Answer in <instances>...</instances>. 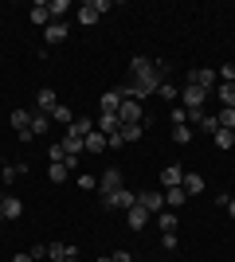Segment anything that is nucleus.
<instances>
[{
	"label": "nucleus",
	"instance_id": "nucleus-1",
	"mask_svg": "<svg viewBox=\"0 0 235 262\" xmlns=\"http://www.w3.org/2000/svg\"><path fill=\"white\" fill-rule=\"evenodd\" d=\"M102 12H110V0H87V4H78V24L82 28H90V24H98V16Z\"/></svg>",
	"mask_w": 235,
	"mask_h": 262
},
{
	"label": "nucleus",
	"instance_id": "nucleus-2",
	"mask_svg": "<svg viewBox=\"0 0 235 262\" xmlns=\"http://www.w3.org/2000/svg\"><path fill=\"white\" fill-rule=\"evenodd\" d=\"M122 172H118V168H106V172L98 176V192H102V200L106 196H114V192H122Z\"/></svg>",
	"mask_w": 235,
	"mask_h": 262
},
{
	"label": "nucleus",
	"instance_id": "nucleus-3",
	"mask_svg": "<svg viewBox=\"0 0 235 262\" xmlns=\"http://www.w3.org/2000/svg\"><path fill=\"white\" fill-rule=\"evenodd\" d=\"M102 204H106V208L110 211H130L137 204V192H130V188H122V192H114V196H106L102 200Z\"/></svg>",
	"mask_w": 235,
	"mask_h": 262
},
{
	"label": "nucleus",
	"instance_id": "nucleus-4",
	"mask_svg": "<svg viewBox=\"0 0 235 262\" xmlns=\"http://www.w3.org/2000/svg\"><path fill=\"white\" fill-rule=\"evenodd\" d=\"M180 102H184V110H188V114H200L204 102H208V90H200V86H184Z\"/></svg>",
	"mask_w": 235,
	"mask_h": 262
},
{
	"label": "nucleus",
	"instance_id": "nucleus-5",
	"mask_svg": "<svg viewBox=\"0 0 235 262\" xmlns=\"http://www.w3.org/2000/svg\"><path fill=\"white\" fill-rule=\"evenodd\" d=\"M137 204H141L149 215H161V211H165V192H137Z\"/></svg>",
	"mask_w": 235,
	"mask_h": 262
},
{
	"label": "nucleus",
	"instance_id": "nucleus-6",
	"mask_svg": "<svg viewBox=\"0 0 235 262\" xmlns=\"http://www.w3.org/2000/svg\"><path fill=\"white\" fill-rule=\"evenodd\" d=\"M188 86H200V90H208V94H212L216 75L208 71V67H196V71H188Z\"/></svg>",
	"mask_w": 235,
	"mask_h": 262
},
{
	"label": "nucleus",
	"instance_id": "nucleus-7",
	"mask_svg": "<svg viewBox=\"0 0 235 262\" xmlns=\"http://www.w3.org/2000/svg\"><path fill=\"white\" fill-rule=\"evenodd\" d=\"M12 129L28 141V137H32V110H12Z\"/></svg>",
	"mask_w": 235,
	"mask_h": 262
},
{
	"label": "nucleus",
	"instance_id": "nucleus-8",
	"mask_svg": "<svg viewBox=\"0 0 235 262\" xmlns=\"http://www.w3.org/2000/svg\"><path fill=\"white\" fill-rule=\"evenodd\" d=\"M82 149H87L90 157H98V153H106V149H110V137H106V133H87V141H82Z\"/></svg>",
	"mask_w": 235,
	"mask_h": 262
},
{
	"label": "nucleus",
	"instance_id": "nucleus-9",
	"mask_svg": "<svg viewBox=\"0 0 235 262\" xmlns=\"http://www.w3.org/2000/svg\"><path fill=\"white\" fill-rule=\"evenodd\" d=\"M122 98H125L122 90H106V94L98 98V110L102 114H118V110H122Z\"/></svg>",
	"mask_w": 235,
	"mask_h": 262
},
{
	"label": "nucleus",
	"instance_id": "nucleus-10",
	"mask_svg": "<svg viewBox=\"0 0 235 262\" xmlns=\"http://www.w3.org/2000/svg\"><path fill=\"white\" fill-rule=\"evenodd\" d=\"M94 129H98V133H106V137H114V133L122 129V118H118V114H102V118L94 121Z\"/></svg>",
	"mask_w": 235,
	"mask_h": 262
},
{
	"label": "nucleus",
	"instance_id": "nucleus-11",
	"mask_svg": "<svg viewBox=\"0 0 235 262\" xmlns=\"http://www.w3.org/2000/svg\"><path fill=\"white\" fill-rule=\"evenodd\" d=\"M55 106H59V98H55V90H51V86H44L39 94H35V110H39V114H51Z\"/></svg>",
	"mask_w": 235,
	"mask_h": 262
},
{
	"label": "nucleus",
	"instance_id": "nucleus-12",
	"mask_svg": "<svg viewBox=\"0 0 235 262\" xmlns=\"http://www.w3.org/2000/svg\"><path fill=\"white\" fill-rule=\"evenodd\" d=\"M44 39H47V43H63V39H67V24H63V20H51L44 28Z\"/></svg>",
	"mask_w": 235,
	"mask_h": 262
},
{
	"label": "nucleus",
	"instance_id": "nucleus-13",
	"mask_svg": "<svg viewBox=\"0 0 235 262\" xmlns=\"http://www.w3.org/2000/svg\"><path fill=\"white\" fill-rule=\"evenodd\" d=\"M180 180H184V168H180V164L161 168V184H165V188H180Z\"/></svg>",
	"mask_w": 235,
	"mask_h": 262
},
{
	"label": "nucleus",
	"instance_id": "nucleus-14",
	"mask_svg": "<svg viewBox=\"0 0 235 262\" xmlns=\"http://www.w3.org/2000/svg\"><path fill=\"white\" fill-rule=\"evenodd\" d=\"M47 133H51V114H39V110H35L32 114V137H47Z\"/></svg>",
	"mask_w": 235,
	"mask_h": 262
},
{
	"label": "nucleus",
	"instance_id": "nucleus-15",
	"mask_svg": "<svg viewBox=\"0 0 235 262\" xmlns=\"http://www.w3.org/2000/svg\"><path fill=\"white\" fill-rule=\"evenodd\" d=\"M125 223H130V227H134V231H141V227H145V223H149V211L141 208V204H134V208L125 211Z\"/></svg>",
	"mask_w": 235,
	"mask_h": 262
},
{
	"label": "nucleus",
	"instance_id": "nucleus-16",
	"mask_svg": "<svg viewBox=\"0 0 235 262\" xmlns=\"http://www.w3.org/2000/svg\"><path fill=\"white\" fill-rule=\"evenodd\" d=\"M71 254H78V251L67 247V243H47V258L51 262H63V258H71Z\"/></svg>",
	"mask_w": 235,
	"mask_h": 262
},
{
	"label": "nucleus",
	"instance_id": "nucleus-17",
	"mask_svg": "<svg viewBox=\"0 0 235 262\" xmlns=\"http://www.w3.org/2000/svg\"><path fill=\"white\" fill-rule=\"evenodd\" d=\"M180 188H184L188 196H200V192H204V176H200V172H184V180H180Z\"/></svg>",
	"mask_w": 235,
	"mask_h": 262
},
{
	"label": "nucleus",
	"instance_id": "nucleus-18",
	"mask_svg": "<svg viewBox=\"0 0 235 262\" xmlns=\"http://www.w3.org/2000/svg\"><path fill=\"white\" fill-rule=\"evenodd\" d=\"M0 211H4V219H20L24 215V200L20 196H4V208Z\"/></svg>",
	"mask_w": 235,
	"mask_h": 262
},
{
	"label": "nucleus",
	"instance_id": "nucleus-19",
	"mask_svg": "<svg viewBox=\"0 0 235 262\" xmlns=\"http://www.w3.org/2000/svg\"><path fill=\"white\" fill-rule=\"evenodd\" d=\"M67 133H75V137H82V141H87V133H94V121L90 118H75L67 125Z\"/></svg>",
	"mask_w": 235,
	"mask_h": 262
},
{
	"label": "nucleus",
	"instance_id": "nucleus-20",
	"mask_svg": "<svg viewBox=\"0 0 235 262\" xmlns=\"http://www.w3.org/2000/svg\"><path fill=\"white\" fill-rule=\"evenodd\" d=\"M184 200H188V192H184V188H165V208H173V211H177L180 204H184Z\"/></svg>",
	"mask_w": 235,
	"mask_h": 262
},
{
	"label": "nucleus",
	"instance_id": "nucleus-21",
	"mask_svg": "<svg viewBox=\"0 0 235 262\" xmlns=\"http://www.w3.org/2000/svg\"><path fill=\"white\" fill-rule=\"evenodd\" d=\"M216 98L224 106H235V82H216Z\"/></svg>",
	"mask_w": 235,
	"mask_h": 262
},
{
	"label": "nucleus",
	"instance_id": "nucleus-22",
	"mask_svg": "<svg viewBox=\"0 0 235 262\" xmlns=\"http://www.w3.org/2000/svg\"><path fill=\"white\" fill-rule=\"evenodd\" d=\"M32 24H51V8H47V0H39V4H32Z\"/></svg>",
	"mask_w": 235,
	"mask_h": 262
},
{
	"label": "nucleus",
	"instance_id": "nucleus-23",
	"mask_svg": "<svg viewBox=\"0 0 235 262\" xmlns=\"http://www.w3.org/2000/svg\"><path fill=\"white\" fill-rule=\"evenodd\" d=\"M130 71H134V78H137V75H149V71H153V59H145V55H134V59H130Z\"/></svg>",
	"mask_w": 235,
	"mask_h": 262
},
{
	"label": "nucleus",
	"instance_id": "nucleus-24",
	"mask_svg": "<svg viewBox=\"0 0 235 262\" xmlns=\"http://www.w3.org/2000/svg\"><path fill=\"white\" fill-rule=\"evenodd\" d=\"M157 227L165 231V235H168V231H177V211H173V208H165L161 215H157Z\"/></svg>",
	"mask_w": 235,
	"mask_h": 262
},
{
	"label": "nucleus",
	"instance_id": "nucleus-25",
	"mask_svg": "<svg viewBox=\"0 0 235 262\" xmlns=\"http://www.w3.org/2000/svg\"><path fill=\"white\" fill-rule=\"evenodd\" d=\"M47 176H51V184H67V180H71V168H67V164H51Z\"/></svg>",
	"mask_w": 235,
	"mask_h": 262
},
{
	"label": "nucleus",
	"instance_id": "nucleus-26",
	"mask_svg": "<svg viewBox=\"0 0 235 262\" xmlns=\"http://www.w3.org/2000/svg\"><path fill=\"white\" fill-rule=\"evenodd\" d=\"M212 137H216V145H220V149H231V145H235V129H224V125H220Z\"/></svg>",
	"mask_w": 235,
	"mask_h": 262
},
{
	"label": "nucleus",
	"instance_id": "nucleus-27",
	"mask_svg": "<svg viewBox=\"0 0 235 262\" xmlns=\"http://www.w3.org/2000/svg\"><path fill=\"white\" fill-rule=\"evenodd\" d=\"M63 149H67V157H82V137L67 133V137H63Z\"/></svg>",
	"mask_w": 235,
	"mask_h": 262
},
{
	"label": "nucleus",
	"instance_id": "nucleus-28",
	"mask_svg": "<svg viewBox=\"0 0 235 262\" xmlns=\"http://www.w3.org/2000/svg\"><path fill=\"white\" fill-rule=\"evenodd\" d=\"M47 8H51V20H63L71 12V0H47Z\"/></svg>",
	"mask_w": 235,
	"mask_h": 262
},
{
	"label": "nucleus",
	"instance_id": "nucleus-29",
	"mask_svg": "<svg viewBox=\"0 0 235 262\" xmlns=\"http://www.w3.org/2000/svg\"><path fill=\"white\" fill-rule=\"evenodd\" d=\"M141 133H145V125H122V129H118V137H122V141L130 145V141H137Z\"/></svg>",
	"mask_w": 235,
	"mask_h": 262
},
{
	"label": "nucleus",
	"instance_id": "nucleus-30",
	"mask_svg": "<svg viewBox=\"0 0 235 262\" xmlns=\"http://www.w3.org/2000/svg\"><path fill=\"white\" fill-rule=\"evenodd\" d=\"M216 121H220L224 129H235V106H224L220 114H216Z\"/></svg>",
	"mask_w": 235,
	"mask_h": 262
},
{
	"label": "nucleus",
	"instance_id": "nucleus-31",
	"mask_svg": "<svg viewBox=\"0 0 235 262\" xmlns=\"http://www.w3.org/2000/svg\"><path fill=\"white\" fill-rule=\"evenodd\" d=\"M20 172H28L24 164H8V161H0V176H4V180H16Z\"/></svg>",
	"mask_w": 235,
	"mask_h": 262
},
{
	"label": "nucleus",
	"instance_id": "nucleus-32",
	"mask_svg": "<svg viewBox=\"0 0 235 262\" xmlns=\"http://www.w3.org/2000/svg\"><path fill=\"white\" fill-rule=\"evenodd\" d=\"M192 137H196V133H192V125H177V129H173V141H177V145H188Z\"/></svg>",
	"mask_w": 235,
	"mask_h": 262
},
{
	"label": "nucleus",
	"instance_id": "nucleus-33",
	"mask_svg": "<svg viewBox=\"0 0 235 262\" xmlns=\"http://www.w3.org/2000/svg\"><path fill=\"white\" fill-rule=\"evenodd\" d=\"M47 157H51V164H63V161H67V149H63V141L51 145V149H47Z\"/></svg>",
	"mask_w": 235,
	"mask_h": 262
},
{
	"label": "nucleus",
	"instance_id": "nucleus-34",
	"mask_svg": "<svg viewBox=\"0 0 235 262\" xmlns=\"http://www.w3.org/2000/svg\"><path fill=\"white\" fill-rule=\"evenodd\" d=\"M168 118H173V125H188V110H184V106H173V110H168Z\"/></svg>",
	"mask_w": 235,
	"mask_h": 262
},
{
	"label": "nucleus",
	"instance_id": "nucleus-35",
	"mask_svg": "<svg viewBox=\"0 0 235 262\" xmlns=\"http://www.w3.org/2000/svg\"><path fill=\"white\" fill-rule=\"evenodd\" d=\"M51 118H55V121H63V125H71V121H75V114H71L67 106H55V110H51Z\"/></svg>",
	"mask_w": 235,
	"mask_h": 262
},
{
	"label": "nucleus",
	"instance_id": "nucleus-36",
	"mask_svg": "<svg viewBox=\"0 0 235 262\" xmlns=\"http://www.w3.org/2000/svg\"><path fill=\"white\" fill-rule=\"evenodd\" d=\"M216 82H235V67H231V63H224L220 71H216Z\"/></svg>",
	"mask_w": 235,
	"mask_h": 262
},
{
	"label": "nucleus",
	"instance_id": "nucleus-37",
	"mask_svg": "<svg viewBox=\"0 0 235 262\" xmlns=\"http://www.w3.org/2000/svg\"><path fill=\"white\" fill-rule=\"evenodd\" d=\"M157 94H161V98H165V102H177V86H173V82H165V86L157 90Z\"/></svg>",
	"mask_w": 235,
	"mask_h": 262
},
{
	"label": "nucleus",
	"instance_id": "nucleus-38",
	"mask_svg": "<svg viewBox=\"0 0 235 262\" xmlns=\"http://www.w3.org/2000/svg\"><path fill=\"white\" fill-rule=\"evenodd\" d=\"M78 188H82V192H90V188H98V180H94V176H87V172H82V176H78Z\"/></svg>",
	"mask_w": 235,
	"mask_h": 262
},
{
	"label": "nucleus",
	"instance_id": "nucleus-39",
	"mask_svg": "<svg viewBox=\"0 0 235 262\" xmlns=\"http://www.w3.org/2000/svg\"><path fill=\"white\" fill-rule=\"evenodd\" d=\"M28 254H32V258H47V247H44V243H35V247H32Z\"/></svg>",
	"mask_w": 235,
	"mask_h": 262
},
{
	"label": "nucleus",
	"instance_id": "nucleus-40",
	"mask_svg": "<svg viewBox=\"0 0 235 262\" xmlns=\"http://www.w3.org/2000/svg\"><path fill=\"white\" fill-rule=\"evenodd\" d=\"M114 262H134V254H130V251H118V254H114Z\"/></svg>",
	"mask_w": 235,
	"mask_h": 262
},
{
	"label": "nucleus",
	"instance_id": "nucleus-41",
	"mask_svg": "<svg viewBox=\"0 0 235 262\" xmlns=\"http://www.w3.org/2000/svg\"><path fill=\"white\" fill-rule=\"evenodd\" d=\"M12 262H35V258H32V254H16Z\"/></svg>",
	"mask_w": 235,
	"mask_h": 262
},
{
	"label": "nucleus",
	"instance_id": "nucleus-42",
	"mask_svg": "<svg viewBox=\"0 0 235 262\" xmlns=\"http://www.w3.org/2000/svg\"><path fill=\"white\" fill-rule=\"evenodd\" d=\"M227 215H231V219H235V200H227Z\"/></svg>",
	"mask_w": 235,
	"mask_h": 262
},
{
	"label": "nucleus",
	"instance_id": "nucleus-43",
	"mask_svg": "<svg viewBox=\"0 0 235 262\" xmlns=\"http://www.w3.org/2000/svg\"><path fill=\"white\" fill-rule=\"evenodd\" d=\"M98 262H114V254H106V258H98Z\"/></svg>",
	"mask_w": 235,
	"mask_h": 262
},
{
	"label": "nucleus",
	"instance_id": "nucleus-44",
	"mask_svg": "<svg viewBox=\"0 0 235 262\" xmlns=\"http://www.w3.org/2000/svg\"><path fill=\"white\" fill-rule=\"evenodd\" d=\"M63 262H78V254H71V258H63Z\"/></svg>",
	"mask_w": 235,
	"mask_h": 262
},
{
	"label": "nucleus",
	"instance_id": "nucleus-45",
	"mask_svg": "<svg viewBox=\"0 0 235 262\" xmlns=\"http://www.w3.org/2000/svg\"><path fill=\"white\" fill-rule=\"evenodd\" d=\"M0 208H4V192H0Z\"/></svg>",
	"mask_w": 235,
	"mask_h": 262
}]
</instances>
